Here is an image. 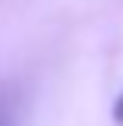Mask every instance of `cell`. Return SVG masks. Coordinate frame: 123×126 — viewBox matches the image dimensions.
<instances>
[{
  "label": "cell",
  "instance_id": "2",
  "mask_svg": "<svg viewBox=\"0 0 123 126\" xmlns=\"http://www.w3.org/2000/svg\"><path fill=\"white\" fill-rule=\"evenodd\" d=\"M0 126H7V116H4V112H0Z\"/></svg>",
  "mask_w": 123,
  "mask_h": 126
},
{
  "label": "cell",
  "instance_id": "1",
  "mask_svg": "<svg viewBox=\"0 0 123 126\" xmlns=\"http://www.w3.org/2000/svg\"><path fill=\"white\" fill-rule=\"evenodd\" d=\"M113 119L123 123V91H120V98H116V105H113Z\"/></svg>",
  "mask_w": 123,
  "mask_h": 126
}]
</instances>
